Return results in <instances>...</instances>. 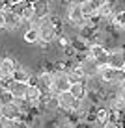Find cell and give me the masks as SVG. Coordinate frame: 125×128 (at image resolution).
Listing matches in <instances>:
<instances>
[{"mask_svg": "<svg viewBox=\"0 0 125 128\" xmlns=\"http://www.w3.org/2000/svg\"><path fill=\"white\" fill-rule=\"evenodd\" d=\"M97 78H101L105 84H114V86H119L125 80V70L123 69H116L110 67L108 63H101L99 65V74Z\"/></svg>", "mask_w": 125, "mask_h": 128, "instance_id": "1", "label": "cell"}, {"mask_svg": "<svg viewBox=\"0 0 125 128\" xmlns=\"http://www.w3.org/2000/svg\"><path fill=\"white\" fill-rule=\"evenodd\" d=\"M71 87V80L67 76V70H56L54 76H52V86H51V91L56 95L64 93V91H69Z\"/></svg>", "mask_w": 125, "mask_h": 128, "instance_id": "2", "label": "cell"}, {"mask_svg": "<svg viewBox=\"0 0 125 128\" xmlns=\"http://www.w3.org/2000/svg\"><path fill=\"white\" fill-rule=\"evenodd\" d=\"M80 69H82L84 76L86 78H95L97 74H99V61H97L93 56H90L86 52V54L82 56V60H80Z\"/></svg>", "mask_w": 125, "mask_h": 128, "instance_id": "3", "label": "cell"}, {"mask_svg": "<svg viewBox=\"0 0 125 128\" xmlns=\"http://www.w3.org/2000/svg\"><path fill=\"white\" fill-rule=\"evenodd\" d=\"M58 106H60L62 112H77L78 106H80V98L73 96L69 91H64V93L58 95Z\"/></svg>", "mask_w": 125, "mask_h": 128, "instance_id": "4", "label": "cell"}, {"mask_svg": "<svg viewBox=\"0 0 125 128\" xmlns=\"http://www.w3.org/2000/svg\"><path fill=\"white\" fill-rule=\"evenodd\" d=\"M108 65L116 69H123L125 65V48H114L108 52Z\"/></svg>", "mask_w": 125, "mask_h": 128, "instance_id": "5", "label": "cell"}, {"mask_svg": "<svg viewBox=\"0 0 125 128\" xmlns=\"http://www.w3.org/2000/svg\"><path fill=\"white\" fill-rule=\"evenodd\" d=\"M15 69H17V65L11 58H2L0 60V80H10Z\"/></svg>", "mask_w": 125, "mask_h": 128, "instance_id": "6", "label": "cell"}, {"mask_svg": "<svg viewBox=\"0 0 125 128\" xmlns=\"http://www.w3.org/2000/svg\"><path fill=\"white\" fill-rule=\"evenodd\" d=\"M41 89H39L35 84H28V89H26V96H24V100L28 102L30 106H37V104H41Z\"/></svg>", "mask_w": 125, "mask_h": 128, "instance_id": "7", "label": "cell"}, {"mask_svg": "<svg viewBox=\"0 0 125 128\" xmlns=\"http://www.w3.org/2000/svg\"><path fill=\"white\" fill-rule=\"evenodd\" d=\"M2 117H10V119H19L23 117V110H21L19 104H15L11 100V102H6L2 106Z\"/></svg>", "mask_w": 125, "mask_h": 128, "instance_id": "8", "label": "cell"}, {"mask_svg": "<svg viewBox=\"0 0 125 128\" xmlns=\"http://www.w3.org/2000/svg\"><path fill=\"white\" fill-rule=\"evenodd\" d=\"M32 6H34V11H35V19H43V17L51 15V4H49V0H34Z\"/></svg>", "mask_w": 125, "mask_h": 128, "instance_id": "9", "label": "cell"}, {"mask_svg": "<svg viewBox=\"0 0 125 128\" xmlns=\"http://www.w3.org/2000/svg\"><path fill=\"white\" fill-rule=\"evenodd\" d=\"M4 13H6V30L13 32V30H17L21 24H23V19H21V15L13 13L11 10H8V11H4Z\"/></svg>", "mask_w": 125, "mask_h": 128, "instance_id": "10", "label": "cell"}, {"mask_svg": "<svg viewBox=\"0 0 125 128\" xmlns=\"http://www.w3.org/2000/svg\"><path fill=\"white\" fill-rule=\"evenodd\" d=\"M11 78L17 80V82H30V80H32V74H30L28 67H21V65H17V69L13 70Z\"/></svg>", "mask_w": 125, "mask_h": 128, "instance_id": "11", "label": "cell"}, {"mask_svg": "<svg viewBox=\"0 0 125 128\" xmlns=\"http://www.w3.org/2000/svg\"><path fill=\"white\" fill-rule=\"evenodd\" d=\"M95 121L99 122L101 126H106L110 122V110L108 108H99L95 112Z\"/></svg>", "mask_w": 125, "mask_h": 128, "instance_id": "12", "label": "cell"}, {"mask_svg": "<svg viewBox=\"0 0 125 128\" xmlns=\"http://www.w3.org/2000/svg\"><path fill=\"white\" fill-rule=\"evenodd\" d=\"M67 76H69V80L71 84H77V82H82L84 78V72H82V69H80V65H77V67H73V69H67Z\"/></svg>", "mask_w": 125, "mask_h": 128, "instance_id": "13", "label": "cell"}, {"mask_svg": "<svg viewBox=\"0 0 125 128\" xmlns=\"http://www.w3.org/2000/svg\"><path fill=\"white\" fill-rule=\"evenodd\" d=\"M69 93L73 95V96H77V98H84V96H86V86H84L82 82L71 84V87H69Z\"/></svg>", "mask_w": 125, "mask_h": 128, "instance_id": "14", "label": "cell"}, {"mask_svg": "<svg viewBox=\"0 0 125 128\" xmlns=\"http://www.w3.org/2000/svg\"><path fill=\"white\" fill-rule=\"evenodd\" d=\"M24 41L28 43V45H35V43H39V32L37 28H28L24 32Z\"/></svg>", "mask_w": 125, "mask_h": 128, "instance_id": "15", "label": "cell"}, {"mask_svg": "<svg viewBox=\"0 0 125 128\" xmlns=\"http://www.w3.org/2000/svg\"><path fill=\"white\" fill-rule=\"evenodd\" d=\"M30 4H32V0H24V2H11L10 10L13 13H17V15H23V11L30 6Z\"/></svg>", "mask_w": 125, "mask_h": 128, "instance_id": "16", "label": "cell"}, {"mask_svg": "<svg viewBox=\"0 0 125 128\" xmlns=\"http://www.w3.org/2000/svg\"><path fill=\"white\" fill-rule=\"evenodd\" d=\"M21 19H23V22H30V20H34V19H35V11H34V6H32V4H30V6L23 11Z\"/></svg>", "mask_w": 125, "mask_h": 128, "instance_id": "17", "label": "cell"}, {"mask_svg": "<svg viewBox=\"0 0 125 128\" xmlns=\"http://www.w3.org/2000/svg\"><path fill=\"white\" fill-rule=\"evenodd\" d=\"M112 20H114L116 26H119V28L125 30V10H123V11H118V13L112 17Z\"/></svg>", "mask_w": 125, "mask_h": 128, "instance_id": "18", "label": "cell"}, {"mask_svg": "<svg viewBox=\"0 0 125 128\" xmlns=\"http://www.w3.org/2000/svg\"><path fill=\"white\" fill-rule=\"evenodd\" d=\"M0 128H17V119L2 117L0 119Z\"/></svg>", "mask_w": 125, "mask_h": 128, "instance_id": "19", "label": "cell"}, {"mask_svg": "<svg viewBox=\"0 0 125 128\" xmlns=\"http://www.w3.org/2000/svg\"><path fill=\"white\" fill-rule=\"evenodd\" d=\"M58 45H60V48H67V46H71V39L67 35H62V37L58 39Z\"/></svg>", "mask_w": 125, "mask_h": 128, "instance_id": "20", "label": "cell"}, {"mask_svg": "<svg viewBox=\"0 0 125 128\" xmlns=\"http://www.w3.org/2000/svg\"><path fill=\"white\" fill-rule=\"evenodd\" d=\"M88 2H90V4H92V8H93V10L97 11V10H99V8L103 6V4L106 2V0H88Z\"/></svg>", "mask_w": 125, "mask_h": 128, "instance_id": "21", "label": "cell"}, {"mask_svg": "<svg viewBox=\"0 0 125 128\" xmlns=\"http://www.w3.org/2000/svg\"><path fill=\"white\" fill-rule=\"evenodd\" d=\"M118 95H119V96H121V98L125 100V80H123V82L118 86Z\"/></svg>", "mask_w": 125, "mask_h": 128, "instance_id": "22", "label": "cell"}, {"mask_svg": "<svg viewBox=\"0 0 125 128\" xmlns=\"http://www.w3.org/2000/svg\"><path fill=\"white\" fill-rule=\"evenodd\" d=\"M4 28H6V13L0 11V30H4Z\"/></svg>", "mask_w": 125, "mask_h": 128, "instance_id": "23", "label": "cell"}, {"mask_svg": "<svg viewBox=\"0 0 125 128\" xmlns=\"http://www.w3.org/2000/svg\"><path fill=\"white\" fill-rule=\"evenodd\" d=\"M58 128H75L73 124H71V122H64V124H60Z\"/></svg>", "mask_w": 125, "mask_h": 128, "instance_id": "24", "label": "cell"}, {"mask_svg": "<svg viewBox=\"0 0 125 128\" xmlns=\"http://www.w3.org/2000/svg\"><path fill=\"white\" fill-rule=\"evenodd\" d=\"M4 8H8L6 6V0H0V11H4Z\"/></svg>", "mask_w": 125, "mask_h": 128, "instance_id": "25", "label": "cell"}, {"mask_svg": "<svg viewBox=\"0 0 125 128\" xmlns=\"http://www.w3.org/2000/svg\"><path fill=\"white\" fill-rule=\"evenodd\" d=\"M0 119H2V106H0Z\"/></svg>", "mask_w": 125, "mask_h": 128, "instance_id": "26", "label": "cell"}, {"mask_svg": "<svg viewBox=\"0 0 125 128\" xmlns=\"http://www.w3.org/2000/svg\"><path fill=\"white\" fill-rule=\"evenodd\" d=\"M11 2H24V0H11Z\"/></svg>", "mask_w": 125, "mask_h": 128, "instance_id": "27", "label": "cell"}, {"mask_svg": "<svg viewBox=\"0 0 125 128\" xmlns=\"http://www.w3.org/2000/svg\"><path fill=\"white\" fill-rule=\"evenodd\" d=\"M123 70H125V65H123Z\"/></svg>", "mask_w": 125, "mask_h": 128, "instance_id": "28", "label": "cell"}, {"mask_svg": "<svg viewBox=\"0 0 125 128\" xmlns=\"http://www.w3.org/2000/svg\"><path fill=\"white\" fill-rule=\"evenodd\" d=\"M0 84H2V80H0Z\"/></svg>", "mask_w": 125, "mask_h": 128, "instance_id": "29", "label": "cell"}]
</instances>
